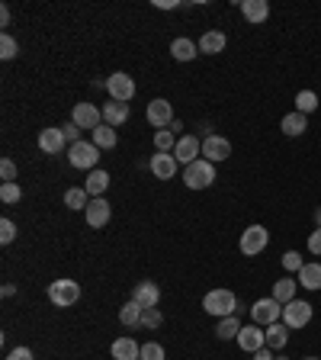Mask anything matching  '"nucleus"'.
Here are the masks:
<instances>
[{
  "mask_svg": "<svg viewBox=\"0 0 321 360\" xmlns=\"http://www.w3.org/2000/svg\"><path fill=\"white\" fill-rule=\"evenodd\" d=\"M203 309L215 318H229L238 315V296L231 290H209L203 299Z\"/></svg>",
  "mask_w": 321,
  "mask_h": 360,
  "instance_id": "obj_1",
  "label": "nucleus"
},
{
  "mask_svg": "<svg viewBox=\"0 0 321 360\" xmlns=\"http://www.w3.org/2000/svg\"><path fill=\"white\" fill-rule=\"evenodd\" d=\"M212 180H215V164L206 158H199L183 168V184L190 187V190H206V187H212Z\"/></svg>",
  "mask_w": 321,
  "mask_h": 360,
  "instance_id": "obj_2",
  "label": "nucleus"
},
{
  "mask_svg": "<svg viewBox=\"0 0 321 360\" xmlns=\"http://www.w3.org/2000/svg\"><path fill=\"white\" fill-rule=\"evenodd\" d=\"M77 299H81V283H77V280H55V283H49V302L51 306L68 309V306H74Z\"/></svg>",
  "mask_w": 321,
  "mask_h": 360,
  "instance_id": "obj_3",
  "label": "nucleus"
},
{
  "mask_svg": "<svg viewBox=\"0 0 321 360\" xmlns=\"http://www.w3.org/2000/svg\"><path fill=\"white\" fill-rule=\"evenodd\" d=\"M312 315H315V309H312V302H302V299H293V302H286L283 306V325L293 331V328H305L308 322H312Z\"/></svg>",
  "mask_w": 321,
  "mask_h": 360,
  "instance_id": "obj_4",
  "label": "nucleus"
},
{
  "mask_svg": "<svg viewBox=\"0 0 321 360\" xmlns=\"http://www.w3.org/2000/svg\"><path fill=\"white\" fill-rule=\"evenodd\" d=\"M68 161L71 168H81V171H97V161H100V148L93 142H74L68 151Z\"/></svg>",
  "mask_w": 321,
  "mask_h": 360,
  "instance_id": "obj_5",
  "label": "nucleus"
},
{
  "mask_svg": "<svg viewBox=\"0 0 321 360\" xmlns=\"http://www.w3.org/2000/svg\"><path fill=\"white\" fill-rule=\"evenodd\" d=\"M283 318V306H279L273 296H263V299H257L251 306V322L254 325H273V322H279Z\"/></svg>",
  "mask_w": 321,
  "mask_h": 360,
  "instance_id": "obj_6",
  "label": "nucleus"
},
{
  "mask_svg": "<svg viewBox=\"0 0 321 360\" xmlns=\"http://www.w3.org/2000/svg\"><path fill=\"white\" fill-rule=\"evenodd\" d=\"M267 242H270V232H267V228H263V226H247L245 232H241L238 248H241L245 258H254V254H261L263 248H267Z\"/></svg>",
  "mask_w": 321,
  "mask_h": 360,
  "instance_id": "obj_7",
  "label": "nucleus"
},
{
  "mask_svg": "<svg viewBox=\"0 0 321 360\" xmlns=\"http://www.w3.org/2000/svg\"><path fill=\"white\" fill-rule=\"evenodd\" d=\"M106 91H110V100L129 103L132 97H135V81H132L126 71H116V75L106 77Z\"/></svg>",
  "mask_w": 321,
  "mask_h": 360,
  "instance_id": "obj_8",
  "label": "nucleus"
},
{
  "mask_svg": "<svg viewBox=\"0 0 321 360\" xmlns=\"http://www.w3.org/2000/svg\"><path fill=\"white\" fill-rule=\"evenodd\" d=\"M71 123H74L77 129H97L103 126V109H97V103H77L74 109H71Z\"/></svg>",
  "mask_w": 321,
  "mask_h": 360,
  "instance_id": "obj_9",
  "label": "nucleus"
},
{
  "mask_svg": "<svg viewBox=\"0 0 321 360\" xmlns=\"http://www.w3.org/2000/svg\"><path fill=\"white\" fill-rule=\"evenodd\" d=\"M145 116H148V123H151L158 132L160 129H167V126H174V107H170V100H164V97H158V100L148 103Z\"/></svg>",
  "mask_w": 321,
  "mask_h": 360,
  "instance_id": "obj_10",
  "label": "nucleus"
},
{
  "mask_svg": "<svg viewBox=\"0 0 321 360\" xmlns=\"http://www.w3.org/2000/svg\"><path fill=\"white\" fill-rule=\"evenodd\" d=\"M238 347L241 351H247V354H257L261 347H267V335H263V328L261 325H241V331H238Z\"/></svg>",
  "mask_w": 321,
  "mask_h": 360,
  "instance_id": "obj_11",
  "label": "nucleus"
},
{
  "mask_svg": "<svg viewBox=\"0 0 321 360\" xmlns=\"http://www.w3.org/2000/svg\"><path fill=\"white\" fill-rule=\"evenodd\" d=\"M148 168H151V174L158 177V180H174L177 177V158H174V151H158L151 161H148Z\"/></svg>",
  "mask_w": 321,
  "mask_h": 360,
  "instance_id": "obj_12",
  "label": "nucleus"
},
{
  "mask_svg": "<svg viewBox=\"0 0 321 360\" xmlns=\"http://www.w3.org/2000/svg\"><path fill=\"white\" fill-rule=\"evenodd\" d=\"M229 155H231V142L225 135H206L203 139V158L206 161L219 164V161H225Z\"/></svg>",
  "mask_w": 321,
  "mask_h": 360,
  "instance_id": "obj_13",
  "label": "nucleus"
},
{
  "mask_svg": "<svg viewBox=\"0 0 321 360\" xmlns=\"http://www.w3.org/2000/svg\"><path fill=\"white\" fill-rule=\"evenodd\" d=\"M199 155H203V142L196 139V135H183L177 142V148H174V158H177V164H193V161H199Z\"/></svg>",
  "mask_w": 321,
  "mask_h": 360,
  "instance_id": "obj_14",
  "label": "nucleus"
},
{
  "mask_svg": "<svg viewBox=\"0 0 321 360\" xmlns=\"http://www.w3.org/2000/svg\"><path fill=\"white\" fill-rule=\"evenodd\" d=\"M84 216H87V226H90V228H103V226H106V222H110L113 210H110V203L103 200V196H97V200H90V203H87Z\"/></svg>",
  "mask_w": 321,
  "mask_h": 360,
  "instance_id": "obj_15",
  "label": "nucleus"
},
{
  "mask_svg": "<svg viewBox=\"0 0 321 360\" xmlns=\"http://www.w3.org/2000/svg\"><path fill=\"white\" fill-rule=\"evenodd\" d=\"M39 148L45 151V155H61V151L68 148V139H65V132H61V126L55 129H42L39 132Z\"/></svg>",
  "mask_w": 321,
  "mask_h": 360,
  "instance_id": "obj_16",
  "label": "nucleus"
},
{
  "mask_svg": "<svg viewBox=\"0 0 321 360\" xmlns=\"http://www.w3.org/2000/svg\"><path fill=\"white\" fill-rule=\"evenodd\" d=\"M132 299H135L142 309H158V299H160L158 283H151V280H142V283H135V290H132Z\"/></svg>",
  "mask_w": 321,
  "mask_h": 360,
  "instance_id": "obj_17",
  "label": "nucleus"
},
{
  "mask_svg": "<svg viewBox=\"0 0 321 360\" xmlns=\"http://www.w3.org/2000/svg\"><path fill=\"white\" fill-rule=\"evenodd\" d=\"M225 45H229V36L222 29H209V33L199 36V52L203 55H219V52H225Z\"/></svg>",
  "mask_w": 321,
  "mask_h": 360,
  "instance_id": "obj_18",
  "label": "nucleus"
},
{
  "mask_svg": "<svg viewBox=\"0 0 321 360\" xmlns=\"http://www.w3.org/2000/svg\"><path fill=\"white\" fill-rule=\"evenodd\" d=\"M113 360H142V344L135 338H119L113 341Z\"/></svg>",
  "mask_w": 321,
  "mask_h": 360,
  "instance_id": "obj_19",
  "label": "nucleus"
},
{
  "mask_svg": "<svg viewBox=\"0 0 321 360\" xmlns=\"http://www.w3.org/2000/svg\"><path fill=\"white\" fill-rule=\"evenodd\" d=\"M241 13L247 23H263L270 17V3L267 0H241Z\"/></svg>",
  "mask_w": 321,
  "mask_h": 360,
  "instance_id": "obj_20",
  "label": "nucleus"
},
{
  "mask_svg": "<svg viewBox=\"0 0 321 360\" xmlns=\"http://www.w3.org/2000/svg\"><path fill=\"white\" fill-rule=\"evenodd\" d=\"M170 55H174V61H193L196 55H199V45H196L193 39L180 36V39H174V42H170Z\"/></svg>",
  "mask_w": 321,
  "mask_h": 360,
  "instance_id": "obj_21",
  "label": "nucleus"
},
{
  "mask_svg": "<svg viewBox=\"0 0 321 360\" xmlns=\"http://www.w3.org/2000/svg\"><path fill=\"white\" fill-rule=\"evenodd\" d=\"M263 335H267V347H270V351H283L289 341V328L283 325V322H273V325L263 328Z\"/></svg>",
  "mask_w": 321,
  "mask_h": 360,
  "instance_id": "obj_22",
  "label": "nucleus"
},
{
  "mask_svg": "<svg viewBox=\"0 0 321 360\" xmlns=\"http://www.w3.org/2000/svg\"><path fill=\"white\" fill-rule=\"evenodd\" d=\"M106 187H110V174H106V171H90V174H87V180H84V190L90 193V200H97V196H103V193H106Z\"/></svg>",
  "mask_w": 321,
  "mask_h": 360,
  "instance_id": "obj_23",
  "label": "nucleus"
},
{
  "mask_svg": "<svg viewBox=\"0 0 321 360\" xmlns=\"http://www.w3.org/2000/svg\"><path fill=\"white\" fill-rule=\"evenodd\" d=\"M129 119V103H116V100H110L106 103V107H103V123H106V126H122V123H126Z\"/></svg>",
  "mask_w": 321,
  "mask_h": 360,
  "instance_id": "obj_24",
  "label": "nucleus"
},
{
  "mask_svg": "<svg viewBox=\"0 0 321 360\" xmlns=\"http://www.w3.org/2000/svg\"><path fill=\"white\" fill-rule=\"evenodd\" d=\"M279 129L296 139V135H302L305 129H308V116H302L299 109H296V113H286V116H283V123H279Z\"/></svg>",
  "mask_w": 321,
  "mask_h": 360,
  "instance_id": "obj_25",
  "label": "nucleus"
},
{
  "mask_svg": "<svg viewBox=\"0 0 321 360\" xmlns=\"http://www.w3.org/2000/svg\"><path fill=\"white\" fill-rule=\"evenodd\" d=\"M299 283H302L305 290H321V264L318 260L302 264V270H299Z\"/></svg>",
  "mask_w": 321,
  "mask_h": 360,
  "instance_id": "obj_26",
  "label": "nucleus"
},
{
  "mask_svg": "<svg viewBox=\"0 0 321 360\" xmlns=\"http://www.w3.org/2000/svg\"><path fill=\"white\" fill-rule=\"evenodd\" d=\"M296 280H289V276H283V280H277V283H273V299L279 302V306H286V302H293L296 299Z\"/></svg>",
  "mask_w": 321,
  "mask_h": 360,
  "instance_id": "obj_27",
  "label": "nucleus"
},
{
  "mask_svg": "<svg viewBox=\"0 0 321 360\" xmlns=\"http://www.w3.org/2000/svg\"><path fill=\"white\" fill-rule=\"evenodd\" d=\"M142 306H138L135 299H129L126 306H122V309H119V322H122V325L126 328H138L142 325Z\"/></svg>",
  "mask_w": 321,
  "mask_h": 360,
  "instance_id": "obj_28",
  "label": "nucleus"
},
{
  "mask_svg": "<svg viewBox=\"0 0 321 360\" xmlns=\"http://www.w3.org/2000/svg\"><path fill=\"white\" fill-rule=\"evenodd\" d=\"M93 145H97V148H116V129L113 126H106V123H103V126H97L93 129V139H90Z\"/></svg>",
  "mask_w": 321,
  "mask_h": 360,
  "instance_id": "obj_29",
  "label": "nucleus"
},
{
  "mask_svg": "<svg viewBox=\"0 0 321 360\" xmlns=\"http://www.w3.org/2000/svg\"><path fill=\"white\" fill-rule=\"evenodd\" d=\"M87 203H90V193H87L84 187H71V190L65 193V206H68V210H87Z\"/></svg>",
  "mask_w": 321,
  "mask_h": 360,
  "instance_id": "obj_30",
  "label": "nucleus"
},
{
  "mask_svg": "<svg viewBox=\"0 0 321 360\" xmlns=\"http://www.w3.org/2000/svg\"><path fill=\"white\" fill-rule=\"evenodd\" d=\"M296 109L302 113V116L315 113V109H318V93H315V91H299L296 93Z\"/></svg>",
  "mask_w": 321,
  "mask_h": 360,
  "instance_id": "obj_31",
  "label": "nucleus"
},
{
  "mask_svg": "<svg viewBox=\"0 0 321 360\" xmlns=\"http://www.w3.org/2000/svg\"><path fill=\"white\" fill-rule=\"evenodd\" d=\"M238 331H241V322H238V315L219 318V328H215V335H219L222 341H229V338H238Z\"/></svg>",
  "mask_w": 321,
  "mask_h": 360,
  "instance_id": "obj_32",
  "label": "nucleus"
},
{
  "mask_svg": "<svg viewBox=\"0 0 321 360\" xmlns=\"http://www.w3.org/2000/svg\"><path fill=\"white\" fill-rule=\"evenodd\" d=\"M23 200V187L19 184H3L0 187V203H7V206H13V203Z\"/></svg>",
  "mask_w": 321,
  "mask_h": 360,
  "instance_id": "obj_33",
  "label": "nucleus"
},
{
  "mask_svg": "<svg viewBox=\"0 0 321 360\" xmlns=\"http://www.w3.org/2000/svg\"><path fill=\"white\" fill-rule=\"evenodd\" d=\"M17 52H19V45H17V39H13V36H10V33L0 36V58H3V61L17 58Z\"/></svg>",
  "mask_w": 321,
  "mask_h": 360,
  "instance_id": "obj_34",
  "label": "nucleus"
},
{
  "mask_svg": "<svg viewBox=\"0 0 321 360\" xmlns=\"http://www.w3.org/2000/svg\"><path fill=\"white\" fill-rule=\"evenodd\" d=\"M154 148H158V151L177 148V145H174V132H170V129H160V132H154Z\"/></svg>",
  "mask_w": 321,
  "mask_h": 360,
  "instance_id": "obj_35",
  "label": "nucleus"
},
{
  "mask_svg": "<svg viewBox=\"0 0 321 360\" xmlns=\"http://www.w3.org/2000/svg\"><path fill=\"white\" fill-rule=\"evenodd\" d=\"M0 177H3V184H17V164L10 158L0 161Z\"/></svg>",
  "mask_w": 321,
  "mask_h": 360,
  "instance_id": "obj_36",
  "label": "nucleus"
},
{
  "mask_svg": "<svg viewBox=\"0 0 321 360\" xmlns=\"http://www.w3.org/2000/svg\"><path fill=\"white\" fill-rule=\"evenodd\" d=\"M13 238H17V226H13L10 219H0V242L13 244Z\"/></svg>",
  "mask_w": 321,
  "mask_h": 360,
  "instance_id": "obj_37",
  "label": "nucleus"
},
{
  "mask_svg": "<svg viewBox=\"0 0 321 360\" xmlns=\"http://www.w3.org/2000/svg\"><path fill=\"white\" fill-rule=\"evenodd\" d=\"M142 360H164V347L154 344V341L142 344Z\"/></svg>",
  "mask_w": 321,
  "mask_h": 360,
  "instance_id": "obj_38",
  "label": "nucleus"
},
{
  "mask_svg": "<svg viewBox=\"0 0 321 360\" xmlns=\"http://www.w3.org/2000/svg\"><path fill=\"white\" fill-rule=\"evenodd\" d=\"M283 267L293 270V274H299V270H302V254H299V251H286V254H283Z\"/></svg>",
  "mask_w": 321,
  "mask_h": 360,
  "instance_id": "obj_39",
  "label": "nucleus"
},
{
  "mask_svg": "<svg viewBox=\"0 0 321 360\" xmlns=\"http://www.w3.org/2000/svg\"><path fill=\"white\" fill-rule=\"evenodd\" d=\"M160 322H164V315H160L158 309H145V312H142V325H145V328H158Z\"/></svg>",
  "mask_w": 321,
  "mask_h": 360,
  "instance_id": "obj_40",
  "label": "nucleus"
},
{
  "mask_svg": "<svg viewBox=\"0 0 321 360\" xmlns=\"http://www.w3.org/2000/svg\"><path fill=\"white\" fill-rule=\"evenodd\" d=\"M308 251L321 258V228H315V232L308 235Z\"/></svg>",
  "mask_w": 321,
  "mask_h": 360,
  "instance_id": "obj_41",
  "label": "nucleus"
},
{
  "mask_svg": "<svg viewBox=\"0 0 321 360\" xmlns=\"http://www.w3.org/2000/svg\"><path fill=\"white\" fill-rule=\"evenodd\" d=\"M61 132H65V139H68L71 145H74V142H81V129H77L74 123H68V126H61Z\"/></svg>",
  "mask_w": 321,
  "mask_h": 360,
  "instance_id": "obj_42",
  "label": "nucleus"
},
{
  "mask_svg": "<svg viewBox=\"0 0 321 360\" xmlns=\"http://www.w3.org/2000/svg\"><path fill=\"white\" fill-rule=\"evenodd\" d=\"M7 360H33V351H29V347H13V351L7 354Z\"/></svg>",
  "mask_w": 321,
  "mask_h": 360,
  "instance_id": "obj_43",
  "label": "nucleus"
},
{
  "mask_svg": "<svg viewBox=\"0 0 321 360\" xmlns=\"http://www.w3.org/2000/svg\"><path fill=\"white\" fill-rule=\"evenodd\" d=\"M254 360H273V351L270 347H261V351L254 354Z\"/></svg>",
  "mask_w": 321,
  "mask_h": 360,
  "instance_id": "obj_44",
  "label": "nucleus"
},
{
  "mask_svg": "<svg viewBox=\"0 0 321 360\" xmlns=\"http://www.w3.org/2000/svg\"><path fill=\"white\" fill-rule=\"evenodd\" d=\"M0 26H10V7H7V3L0 7Z\"/></svg>",
  "mask_w": 321,
  "mask_h": 360,
  "instance_id": "obj_45",
  "label": "nucleus"
},
{
  "mask_svg": "<svg viewBox=\"0 0 321 360\" xmlns=\"http://www.w3.org/2000/svg\"><path fill=\"white\" fill-rule=\"evenodd\" d=\"M158 7L160 10H170V7H177V0H158Z\"/></svg>",
  "mask_w": 321,
  "mask_h": 360,
  "instance_id": "obj_46",
  "label": "nucleus"
},
{
  "mask_svg": "<svg viewBox=\"0 0 321 360\" xmlns=\"http://www.w3.org/2000/svg\"><path fill=\"white\" fill-rule=\"evenodd\" d=\"M315 228H321V206L315 210Z\"/></svg>",
  "mask_w": 321,
  "mask_h": 360,
  "instance_id": "obj_47",
  "label": "nucleus"
},
{
  "mask_svg": "<svg viewBox=\"0 0 321 360\" xmlns=\"http://www.w3.org/2000/svg\"><path fill=\"white\" fill-rule=\"evenodd\" d=\"M305 360H318V357H305Z\"/></svg>",
  "mask_w": 321,
  "mask_h": 360,
  "instance_id": "obj_48",
  "label": "nucleus"
},
{
  "mask_svg": "<svg viewBox=\"0 0 321 360\" xmlns=\"http://www.w3.org/2000/svg\"><path fill=\"white\" fill-rule=\"evenodd\" d=\"M277 360H286V357H277Z\"/></svg>",
  "mask_w": 321,
  "mask_h": 360,
  "instance_id": "obj_49",
  "label": "nucleus"
}]
</instances>
